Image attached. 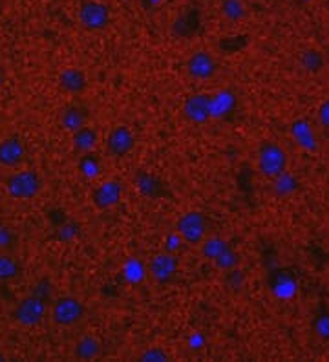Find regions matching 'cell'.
Listing matches in <instances>:
<instances>
[{
    "mask_svg": "<svg viewBox=\"0 0 329 362\" xmlns=\"http://www.w3.org/2000/svg\"><path fill=\"white\" fill-rule=\"evenodd\" d=\"M288 154L276 143H264L258 150V170L265 178H276L285 172Z\"/></svg>",
    "mask_w": 329,
    "mask_h": 362,
    "instance_id": "8992f818",
    "label": "cell"
},
{
    "mask_svg": "<svg viewBox=\"0 0 329 362\" xmlns=\"http://www.w3.org/2000/svg\"><path fill=\"white\" fill-rule=\"evenodd\" d=\"M77 170L84 179L96 181V179H99L103 176V163H101V160L93 152H88V154L79 156Z\"/></svg>",
    "mask_w": 329,
    "mask_h": 362,
    "instance_id": "ffe728a7",
    "label": "cell"
},
{
    "mask_svg": "<svg viewBox=\"0 0 329 362\" xmlns=\"http://www.w3.org/2000/svg\"><path fill=\"white\" fill-rule=\"evenodd\" d=\"M219 13L228 22H242L247 17V6L243 0H221Z\"/></svg>",
    "mask_w": 329,
    "mask_h": 362,
    "instance_id": "44dd1931",
    "label": "cell"
},
{
    "mask_svg": "<svg viewBox=\"0 0 329 362\" xmlns=\"http://www.w3.org/2000/svg\"><path fill=\"white\" fill-rule=\"evenodd\" d=\"M121 278L128 285H141L148 278V264H145L139 257H128L121 264Z\"/></svg>",
    "mask_w": 329,
    "mask_h": 362,
    "instance_id": "9a60e30c",
    "label": "cell"
},
{
    "mask_svg": "<svg viewBox=\"0 0 329 362\" xmlns=\"http://www.w3.org/2000/svg\"><path fill=\"white\" fill-rule=\"evenodd\" d=\"M200 245L203 258H207V260L210 261L218 260V258L231 247V243H227L224 238H219V236H207Z\"/></svg>",
    "mask_w": 329,
    "mask_h": 362,
    "instance_id": "7402d4cb",
    "label": "cell"
},
{
    "mask_svg": "<svg viewBox=\"0 0 329 362\" xmlns=\"http://www.w3.org/2000/svg\"><path fill=\"white\" fill-rule=\"evenodd\" d=\"M32 293L37 295V297L44 298L46 302H48V300H50V298H51V284H50V280L42 278L41 282H37Z\"/></svg>",
    "mask_w": 329,
    "mask_h": 362,
    "instance_id": "4dcf8cb0",
    "label": "cell"
},
{
    "mask_svg": "<svg viewBox=\"0 0 329 362\" xmlns=\"http://www.w3.org/2000/svg\"><path fill=\"white\" fill-rule=\"evenodd\" d=\"M0 361H6V357H4V355H2V353H0Z\"/></svg>",
    "mask_w": 329,
    "mask_h": 362,
    "instance_id": "74e56055",
    "label": "cell"
},
{
    "mask_svg": "<svg viewBox=\"0 0 329 362\" xmlns=\"http://www.w3.org/2000/svg\"><path fill=\"white\" fill-rule=\"evenodd\" d=\"M291 132H292V136H295V139L300 143L302 147L307 148V150L315 148V145H316L315 134H313V130H311V127L306 123V121H297V123L292 124Z\"/></svg>",
    "mask_w": 329,
    "mask_h": 362,
    "instance_id": "603a6c76",
    "label": "cell"
},
{
    "mask_svg": "<svg viewBox=\"0 0 329 362\" xmlns=\"http://www.w3.org/2000/svg\"><path fill=\"white\" fill-rule=\"evenodd\" d=\"M316 331H318L322 337H329V316H322L316 324Z\"/></svg>",
    "mask_w": 329,
    "mask_h": 362,
    "instance_id": "e575fe53",
    "label": "cell"
},
{
    "mask_svg": "<svg viewBox=\"0 0 329 362\" xmlns=\"http://www.w3.org/2000/svg\"><path fill=\"white\" fill-rule=\"evenodd\" d=\"M46 313H48V302L44 298L32 293L15 306L13 318L17 324L24 325V328H37L44 322Z\"/></svg>",
    "mask_w": 329,
    "mask_h": 362,
    "instance_id": "277c9868",
    "label": "cell"
},
{
    "mask_svg": "<svg viewBox=\"0 0 329 362\" xmlns=\"http://www.w3.org/2000/svg\"><path fill=\"white\" fill-rule=\"evenodd\" d=\"M139 361L141 362H169L170 355L164 351L160 346H152V348H146L145 351L139 353Z\"/></svg>",
    "mask_w": 329,
    "mask_h": 362,
    "instance_id": "4316f807",
    "label": "cell"
},
{
    "mask_svg": "<svg viewBox=\"0 0 329 362\" xmlns=\"http://www.w3.org/2000/svg\"><path fill=\"white\" fill-rule=\"evenodd\" d=\"M181 114L191 124L209 123L212 119V115H210V93H191L183 101Z\"/></svg>",
    "mask_w": 329,
    "mask_h": 362,
    "instance_id": "9c48e42d",
    "label": "cell"
},
{
    "mask_svg": "<svg viewBox=\"0 0 329 362\" xmlns=\"http://www.w3.org/2000/svg\"><path fill=\"white\" fill-rule=\"evenodd\" d=\"M227 285L231 289H234V291H238V289L243 285V275H242V271L238 269V267L236 269L227 271Z\"/></svg>",
    "mask_w": 329,
    "mask_h": 362,
    "instance_id": "1f68e13d",
    "label": "cell"
},
{
    "mask_svg": "<svg viewBox=\"0 0 329 362\" xmlns=\"http://www.w3.org/2000/svg\"><path fill=\"white\" fill-rule=\"evenodd\" d=\"M179 271V258L178 254L167 251L155 252L154 257L148 261V276L154 278L157 284H169L176 278Z\"/></svg>",
    "mask_w": 329,
    "mask_h": 362,
    "instance_id": "ba28073f",
    "label": "cell"
},
{
    "mask_svg": "<svg viewBox=\"0 0 329 362\" xmlns=\"http://www.w3.org/2000/svg\"><path fill=\"white\" fill-rule=\"evenodd\" d=\"M84 311H86V307L81 298L66 295V297L53 300L51 304V321L60 328H72L82 321Z\"/></svg>",
    "mask_w": 329,
    "mask_h": 362,
    "instance_id": "7a4b0ae2",
    "label": "cell"
},
{
    "mask_svg": "<svg viewBox=\"0 0 329 362\" xmlns=\"http://www.w3.org/2000/svg\"><path fill=\"white\" fill-rule=\"evenodd\" d=\"M124 187L117 179H105L91 190V202L101 211H110L119 205L123 200Z\"/></svg>",
    "mask_w": 329,
    "mask_h": 362,
    "instance_id": "30bf717a",
    "label": "cell"
},
{
    "mask_svg": "<svg viewBox=\"0 0 329 362\" xmlns=\"http://www.w3.org/2000/svg\"><path fill=\"white\" fill-rule=\"evenodd\" d=\"M42 190V178L39 176L37 170L22 169L17 170L13 174L6 179V193L13 200H20V202H27L33 198L39 196Z\"/></svg>",
    "mask_w": 329,
    "mask_h": 362,
    "instance_id": "6da1fadb",
    "label": "cell"
},
{
    "mask_svg": "<svg viewBox=\"0 0 329 362\" xmlns=\"http://www.w3.org/2000/svg\"><path fill=\"white\" fill-rule=\"evenodd\" d=\"M15 245V233L9 225L0 224V252H6Z\"/></svg>",
    "mask_w": 329,
    "mask_h": 362,
    "instance_id": "f546056e",
    "label": "cell"
},
{
    "mask_svg": "<svg viewBox=\"0 0 329 362\" xmlns=\"http://www.w3.org/2000/svg\"><path fill=\"white\" fill-rule=\"evenodd\" d=\"M136 134L127 124H117L114 129L106 134L105 148L108 152V156L115 157H127L130 152L136 148Z\"/></svg>",
    "mask_w": 329,
    "mask_h": 362,
    "instance_id": "52a82bcc",
    "label": "cell"
},
{
    "mask_svg": "<svg viewBox=\"0 0 329 362\" xmlns=\"http://www.w3.org/2000/svg\"><path fill=\"white\" fill-rule=\"evenodd\" d=\"M176 231L181 234L185 243L191 245H200L207 238V231H209V221L207 216L201 211H187L179 216Z\"/></svg>",
    "mask_w": 329,
    "mask_h": 362,
    "instance_id": "5b68a950",
    "label": "cell"
},
{
    "mask_svg": "<svg viewBox=\"0 0 329 362\" xmlns=\"http://www.w3.org/2000/svg\"><path fill=\"white\" fill-rule=\"evenodd\" d=\"M183 245H185V240L181 238V234H179L178 231L167 234L163 240V251L174 252V254H178V252L181 251Z\"/></svg>",
    "mask_w": 329,
    "mask_h": 362,
    "instance_id": "83f0119b",
    "label": "cell"
},
{
    "mask_svg": "<svg viewBox=\"0 0 329 362\" xmlns=\"http://www.w3.org/2000/svg\"><path fill=\"white\" fill-rule=\"evenodd\" d=\"M302 2H306V0H302Z\"/></svg>",
    "mask_w": 329,
    "mask_h": 362,
    "instance_id": "f35d334b",
    "label": "cell"
},
{
    "mask_svg": "<svg viewBox=\"0 0 329 362\" xmlns=\"http://www.w3.org/2000/svg\"><path fill=\"white\" fill-rule=\"evenodd\" d=\"M59 123L63 127V130H66L68 134L77 132L79 129L86 127L88 124V112L84 106L73 103V105L64 106L63 112H60Z\"/></svg>",
    "mask_w": 329,
    "mask_h": 362,
    "instance_id": "5bb4252c",
    "label": "cell"
},
{
    "mask_svg": "<svg viewBox=\"0 0 329 362\" xmlns=\"http://www.w3.org/2000/svg\"><path fill=\"white\" fill-rule=\"evenodd\" d=\"M185 68H187L188 77L196 79V81H209V79H212L218 74V63L205 50L194 51L187 59Z\"/></svg>",
    "mask_w": 329,
    "mask_h": 362,
    "instance_id": "8fae6325",
    "label": "cell"
},
{
    "mask_svg": "<svg viewBox=\"0 0 329 362\" xmlns=\"http://www.w3.org/2000/svg\"><path fill=\"white\" fill-rule=\"evenodd\" d=\"M187 346L191 351H201V349H205L207 335L200 330L191 331V335L187 337Z\"/></svg>",
    "mask_w": 329,
    "mask_h": 362,
    "instance_id": "f1b7e54d",
    "label": "cell"
},
{
    "mask_svg": "<svg viewBox=\"0 0 329 362\" xmlns=\"http://www.w3.org/2000/svg\"><path fill=\"white\" fill-rule=\"evenodd\" d=\"M4 84V75H2V72H0V86Z\"/></svg>",
    "mask_w": 329,
    "mask_h": 362,
    "instance_id": "8d00e7d4",
    "label": "cell"
},
{
    "mask_svg": "<svg viewBox=\"0 0 329 362\" xmlns=\"http://www.w3.org/2000/svg\"><path fill=\"white\" fill-rule=\"evenodd\" d=\"M59 86L63 92L70 93V96H81L88 88V77L81 68L75 66H68L59 74Z\"/></svg>",
    "mask_w": 329,
    "mask_h": 362,
    "instance_id": "4fadbf2b",
    "label": "cell"
},
{
    "mask_svg": "<svg viewBox=\"0 0 329 362\" xmlns=\"http://www.w3.org/2000/svg\"><path fill=\"white\" fill-rule=\"evenodd\" d=\"M145 2V6H148V8H157V6L163 4V0H143Z\"/></svg>",
    "mask_w": 329,
    "mask_h": 362,
    "instance_id": "d590c367",
    "label": "cell"
},
{
    "mask_svg": "<svg viewBox=\"0 0 329 362\" xmlns=\"http://www.w3.org/2000/svg\"><path fill=\"white\" fill-rule=\"evenodd\" d=\"M134 185H136V188L139 190V194L148 198V200L160 198L161 194H163V183H161L160 179L155 178L154 174L145 172V170H141V172L134 178Z\"/></svg>",
    "mask_w": 329,
    "mask_h": 362,
    "instance_id": "d6986e66",
    "label": "cell"
},
{
    "mask_svg": "<svg viewBox=\"0 0 329 362\" xmlns=\"http://www.w3.org/2000/svg\"><path fill=\"white\" fill-rule=\"evenodd\" d=\"M236 108V93L233 90H219L210 93V115L212 119H221L231 115Z\"/></svg>",
    "mask_w": 329,
    "mask_h": 362,
    "instance_id": "2e32d148",
    "label": "cell"
},
{
    "mask_svg": "<svg viewBox=\"0 0 329 362\" xmlns=\"http://www.w3.org/2000/svg\"><path fill=\"white\" fill-rule=\"evenodd\" d=\"M101 351H103V342L97 339L96 335H82L73 346V357L82 362L96 361V358H99Z\"/></svg>",
    "mask_w": 329,
    "mask_h": 362,
    "instance_id": "ac0fdd59",
    "label": "cell"
},
{
    "mask_svg": "<svg viewBox=\"0 0 329 362\" xmlns=\"http://www.w3.org/2000/svg\"><path fill=\"white\" fill-rule=\"evenodd\" d=\"M79 234H81V225L75 221H66L57 229L55 240H59L60 243H72L79 238Z\"/></svg>",
    "mask_w": 329,
    "mask_h": 362,
    "instance_id": "d4e9b609",
    "label": "cell"
},
{
    "mask_svg": "<svg viewBox=\"0 0 329 362\" xmlns=\"http://www.w3.org/2000/svg\"><path fill=\"white\" fill-rule=\"evenodd\" d=\"M318 119H320V123H322V124H324V127H328V129H329V101H325L324 105L320 106Z\"/></svg>",
    "mask_w": 329,
    "mask_h": 362,
    "instance_id": "836d02e7",
    "label": "cell"
},
{
    "mask_svg": "<svg viewBox=\"0 0 329 362\" xmlns=\"http://www.w3.org/2000/svg\"><path fill=\"white\" fill-rule=\"evenodd\" d=\"M77 19L82 28L88 32H103L112 20L108 4L101 0H84L77 10Z\"/></svg>",
    "mask_w": 329,
    "mask_h": 362,
    "instance_id": "3957f363",
    "label": "cell"
},
{
    "mask_svg": "<svg viewBox=\"0 0 329 362\" xmlns=\"http://www.w3.org/2000/svg\"><path fill=\"white\" fill-rule=\"evenodd\" d=\"M26 157V145L17 136H9V138L0 141V165L15 169L24 161Z\"/></svg>",
    "mask_w": 329,
    "mask_h": 362,
    "instance_id": "7c38bea8",
    "label": "cell"
},
{
    "mask_svg": "<svg viewBox=\"0 0 329 362\" xmlns=\"http://www.w3.org/2000/svg\"><path fill=\"white\" fill-rule=\"evenodd\" d=\"M292 291H295V284H292V282H288V280H282V282H278V284L274 285V293L282 298L291 297Z\"/></svg>",
    "mask_w": 329,
    "mask_h": 362,
    "instance_id": "d6a6232c",
    "label": "cell"
},
{
    "mask_svg": "<svg viewBox=\"0 0 329 362\" xmlns=\"http://www.w3.org/2000/svg\"><path fill=\"white\" fill-rule=\"evenodd\" d=\"M212 264H214L219 271H225V273H227V271L231 269H236L238 264H240V257H238V252L234 251L233 247H228L227 251H225L218 260L212 261Z\"/></svg>",
    "mask_w": 329,
    "mask_h": 362,
    "instance_id": "484cf974",
    "label": "cell"
},
{
    "mask_svg": "<svg viewBox=\"0 0 329 362\" xmlns=\"http://www.w3.org/2000/svg\"><path fill=\"white\" fill-rule=\"evenodd\" d=\"M20 273V266L13 257H9L8 252H0V282L17 278Z\"/></svg>",
    "mask_w": 329,
    "mask_h": 362,
    "instance_id": "cb8c5ba5",
    "label": "cell"
},
{
    "mask_svg": "<svg viewBox=\"0 0 329 362\" xmlns=\"http://www.w3.org/2000/svg\"><path fill=\"white\" fill-rule=\"evenodd\" d=\"M72 136V148L75 154L82 156V154H88V152H93L96 147L99 145V134L96 129H91L90 124L79 129L77 132L70 134Z\"/></svg>",
    "mask_w": 329,
    "mask_h": 362,
    "instance_id": "e0dca14e",
    "label": "cell"
}]
</instances>
